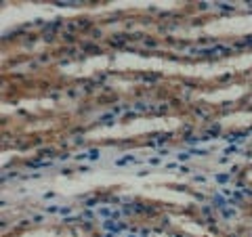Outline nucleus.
<instances>
[{"label": "nucleus", "mask_w": 252, "mask_h": 237, "mask_svg": "<svg viewBox=\"0 0 252 237\" xmlns=\"http://www.w3.org/2000/svg\"><path fill=\"white\" fill-rule=\"evenodd\" d=\"M116 69H130V72H160L166 76H185V78H204V80H212L219 76L244 72V69H252V53H244L238 57H229L215 63H175L166 61L162 57H141L137 53H118L114 59Z\"/></svg>", "instance_id": "f257e3e1"}, {"label": "nucleus", "mask_w": 252, "mask_h": 237, "mask_svg": "<svg viewBox=\"0 0 252 237\" xmlns=\"http://www.w3.org/2000/svg\"><path fill=\"white\" fill-rule=\"evenodd\" d=\"M183 126V118L179 116H154V118H135L128 122H118L114 126H101L86 132L89 141H114V139H130L152 132H170Z\"/></svg>", "instance_id": "f03ea898"}, {"label": "nucleus", "mask_w": 252, "mask_h": 237, "mask_svg": "<svg viewBox=\"0 0 252 237\" xmlns=\"http://www.w3.org/2000/svg\"><path fill=\"white\" fill-rule=\"evenodd\" d=\"M212 36V38H238L252 34V15H235V17H220L204 23L202 28L193 30H175L179 38H195V36Z\"/></svg>", "instance_id": "7ed1b4c3"}, {"label": "nucleus", "mask_w": 252, "mask_h": 237, "mask_svg": "<svg viewBox=\"0 0 252 237\" xmlns=\"http://www.w3.org/2000/svg\"><path fill=\"white\" fill-rule=\"evenodd\" d=\"M120 193H137L147 200H156L162 204H177V206H189L195 204V197L189 195L185 191H177L166 185H152V187H137V189H128V191H120Z\"/></svg>", "instance_id": "20e7f679"}, {"label": "nucleus", "mask_w": 252, "mask_h": 237, "mask_svg": "<svg viewBox=\"0 0 252 237\" xmlns=\"http://www.w3.org/2000/svg\"><path fill=\"white\" fill-rule=\"evenodd\" d=\"M109 65H114V61H109V55H94V57H89L80 63L61 65L59 72L63 76H69V78H89L93 74L105 72V69H109Z\"/></svg>", "instance_id": "39448f33"}, {"label": "nucleus", "mask_w": 252, "mask_h": 237, "mask_svg": "<svg viewBox=\"0 0 252 237\" xmlns=\"http://www.w3.org/2000/svg\"><path fill=\"white\" fill-rule=\"evenodd\" d=\"M246 92H248L246 84H233V86L219 89V90H212V92H193V99L195 101H204V103L217 105V103H225V101H238Z\"/></svg>", "instance_id": "423d86ee"}, {"label": "nucleus", "mask_w": 252, "mask_h": 237, "mask_svg": "<svg viewBox=\"0 0 252 237\" xmlns=\"http://www.w3.org/2000/svg\"><path fill=\"white\" fill-rule=\"evenodd\" d=\"M168 220H170V225H175L179 231H183L187 235H191V237H215L206 227H202L200 223H195L193 218H189V216H183V214H168Z\"/></svg>", "instance_id": "0eeeda50"}, {"label": "nucleus", "mask_w": 252, "mask_h": 237, "mask_svg": "<svg viewBox=\"0 0 252 237\" xmlns=\"http://www.w3.org/2000/svg\"><path fill=\"white\" fill-rule=\"evenodd\" d=\"M15 109H28V112H42V109H57V103L53 99H34V101H21L15 107L2 105V114L15 112Z\"/></svg>", "instance_id": "6e6552de"}, {"label": "nucleus", "mask_w": 252, "mask_h": 237, "mask_svg": "<svg viewBox=\"0 0 252 237\" xmlns=\"http://www.w3.org/2000/svg\"><path fill=\"white\" fill-rule=\"evenodd\" d=\"M223 128H248L252 126V112H233L220 118Z\"/></svg>", "instance_id": "1a4fd4ad"}, {"label": "nucleus", "mask_w": 252, "mask_h": 237, "mask_svg": "<svg viewBox=\"0 0 252 237\" xmlns=\"http://www.w3.org/2000/svg\"><path fill=\"white\" fill-rule=\"evenodd\" d=\"M13 237H76L74 231H67V229H32V231H26L21 235H13Z\"/></svg>", "instance_id": "9d476101"}, {"label": "nucleus", "mask_w": 252, "mask_h": 237, "mask_svg": "<svg viewBox=\"0 0 252 237\" xmlns=\"http://www.w3.org/2000/svg\"><path fill=\"white\" fill-rule=\"evenodd\" d=\"M107 84H109V86H114L116 90H130L135 82H124V80H118V78H109Z\"/></svg>", "instance_id": "9b49d317"}, {"label": "nucleus", "mask_w": 252, "mask_h": 237, "mask_svg": "<svg viewBox=\"0 0 252 237\" xmlns=\"http://www.w3.org/2000/svg\"><path fill=\"white\" fill-rule=\"evenodd\" d=\"M246 180H250V183H252V170L246 172Z\"/></svg>", "instance_id": "f8f14e48"}, {"label": "nucleus", "mask_w": 252, "mask_h": 237, "mask_svg": "<svg viewBox=\"0 0 252 237\" xmlns=\"http://www.w3.org/2000/svg\"><path fill=\"white\" fill-rule=\"evenodd\" d=\"M250 160H252V157H250Z\"/></svg>", "instance_id": "ddd939ff"}]
</instances>
